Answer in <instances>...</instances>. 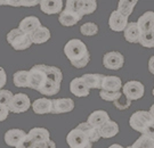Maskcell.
I'll return each instance as SVG.
<instances>
[{
	"instance_id": "44",
	"label": "cell",
	"mask_w": 154,
	"mask_h": 148,
	"mask_svg": "<svg viewBox=\"0 0 154 148\" xmlns=\"http://www.w3.org/2000/svg\"><path fill=\"white\" fill-rule=\"evenodd\" d=\"M109 148H125V147L121 146V145H118V143H113V145H111Z\"/></svg>"
},
{
	"instance_id": "18",
	"label": "cell",
	"mask_w": 154,
	"mask_h": 148,
	"mask_svg": "<svg viewBox=\"0 0 154 148\" xmlns=\"http://www.w3.org/2000/svg\"><path fill=\"white\" fill-rule=\"evenodd\" d=\"M28 133L21 129H11L5 133V143L9 147H16Z\"/></svg>"
},
{
	"instance_id": "34",
	"label": "cell",
	"mask_w": 154,
	"mask_h": 148,
	"mask_svg": "<svg viewBox=\"0 0 154 148\" xmlns=\"http://www.w3.org/2000/svg\"><path fill=\"white\" fill-rule=\"evenodd\" d=\"M99 96L103 100H106V101H116L122 96V92L119 91V92H109V91H104V90H100L99 92Z\"/></svg>"
},
{
	"instance_id": "36",
	"label": "cell",
	"mask_w": 154,
	"mask_h": 148,
	"mask_svg": "<svg viewBox=\"0 0 154 148\" xmlns=\"http://www.w3.org/2000/svg\"><path fill=\"white\" fill-rule=\"evenodd\" d=\"M13 97H14V95L9 90H4V89L0 90V104L1 105H5L8 107L11 105Z\"/></svg>"
},
{
	"instance_id": "37",
	"label": "cell",
	"mask_w": 154,
	"mask_h": 148,
	"mask_svg": "<svg viewBox=\"0 0 154 148\" xmlns=\"http://www.w3.org/2000/svg\"><path fill=\"white\" fill-rule=\"evenodd\" d=\"M35 147H37V143H34V140L29 134H26L21 140V143H18L15 148H35Z\"/></svg>"
},
{
	"instance_id": "17",
	"label": "cell",
	"mask_w": 154,
	"mask_h": 148,
	"mask_svg": "<svg viewBox=\"0 0 154 148\" xmlns=\"http://www.w3.org/2000/svg\"><path fill=\"white\" fill-rule=\"evenodd\" d=\"M70 91L72 92V95L77 96V97H87L89 96L90 90L86 86V83L82 81L81 77H74L70 82Z\"/></svg>"
},
{
	"instance_id": "27",
	"label": "cell",
	"mask_w": 154,
	"mask_h": 148,
	"mask_svg": "<svg viewBox=\"0 0 154 148\" xmlns=\"http://www.w3.org/2000/svg\"><path fill=\"white\" fill-rule=\"evenodd\" d=\"M136 5H137V0H132V1L120 0L119 4H118V9L116 11H119L120 14H122L123 16L129 17L132 14V11H134Z\"/></svg>"
},
{
	"instance_id": "12",
	"label": "cell",
	"mask_w": 154,
	"mask_h": 148,
	"mask_svg": "<svg viewBox=\"0 0 154 148\" xmlns=\"http://www.w3.org/2000/svg\"><path fill=\"white\" fill-rule=\"evenodd\" d=\"M40 9L47 15L61 14L63 11V1L62 0H41Z\"/></svg>"
},
{
	"instance_id": "14",
	"label": "cell",
	"mask_w": 154,
	"mask_h": 148,
	"mask_svg": "<svg viewBox=\"0 0 154 148\" xmlns=\"http://www.w3.org/2000/svg\"><path fill=\"white\" fill-rule=\"evenodd\" d=\"M32 110L35 114L44 115L51 114L53 112V99L49 98H39L32 103Z\"/></svg>"
},
{
	"instance_id": "33",
	"label": "cell",
	"mask_w": 154,
	"mask_h": 148,
	"mask_svg": "<svg viewBox=\"0 0 154 148\" xmlns=\"http://www.w3.org/2000/svg\"><path fill=\"white\" fill-rule=\"evenodd\" d=\"M139 44L145 48H153L154 47V31L147 33H142Z\"/></svg>"
},
{
	"instance_id": "10",
	"label": "cell",
	"mask_w": 154,
	"mask_h": 148,
	"mask_svg": "<svg viewBox=\"0 0 154 148\" xmlns=\"http://www.w3.org/2000/svg\"><path fill=\"white\" fill-rule=\"evenodd\" d=\"M82 14H80L78 11L64 8V11H62L60 14V16H58V21H60V23L63 26H73L77 23L80 22L82 20Z\"/></svg>"
},
{
	"instance_id": "20",
	"label": "cell",
	"mask_w": 154,
	"mask_h": 148,
	"mask_svg": "<svg viewBox=\"0 0 154 148\" xmlns=\"http://www.w3.org/2000/svg\"><path fill=\"white\" fill-rule=\"evenodd\" d=\"M122 88L121 79L116 75H105L103 84H102V89L104 91H109V92H119Z\"/></svg>"
},
{
	"instance_id": "22",
	"label": "cell",
	"mask_w": 154,
	"mask_h": 148,
	"mask_svg": "<svg viewBox=\"0 0 154 148\" xmlns=\"http://www.w3.org/2000/svg\"><path fill=\"white\" fill-rule=\"evenodd\" d=\"M30 37H31V40H32V44H45V42H47L50 39V31L48 28L41 25L35 31H33L30 34Z\"/></svg>"
},
{
	"instance_id": "3",
	"label": "cell",
	"mask_w": 154,
	"mask_h": 148,
	"mask_svg": "<svg viewBox=\"0 0 154 148\" xmlns=\"http://www.w3.org/2000/svg\"><path fill=\"white\" fill-rule=\"evenodd\" d=\"M152 122H154V120L152 119L149 112H146V110H137V112L132 113L129 119L130 126L135 131L140 132L142 134L145 133L146 129L149 128V125Z\"/></svg>"
},
{
	"instance_id": "43",
	"label": "cell",
	"mask_w": 154,
	"mask_h": 148,
	"mask_svg": "<svg viewBox=\"0 0 154 148\" xmlns=\"http://www.w3.org/2000/svg\"><path fill=\"white\" fill-rule=\"evenodd\" d=\"M149 114H151V116H152V119L154 120V105H152L151 106V108H149Z\"/></svg>"
},
{
	"instance_id": "6",
	"label": "cell",
	"mask_w": 154,
	"mask_h": 148,
	"mask_svg": "<svg viewBox=\"0 0 154 148\" xmlns=\"http://www.w3.org/2000/svg\"><path fill=\"white\" fill-rule=\"evenodd\" d=\"M31 106H32V104L30 101V98H29L28 95L20 92L14 95L8 108H9V112H11V113L21 114V113L26 112Z\"/></svg>"
},
{
	"instance_id": "28",
	"label": "cell",
	"mask_w": 154,
	"mask_h": 148,
	"mask_svg": "<svg viewBox=\"0 0 154 148\" xmlns=\"http://www.w3.org/2000/svg\"><path fill=\"white\" fill-rule=\"evenodd\" d=\"M13 82L18 88H29V71H17L13 75Z\"/></svg>"
},
{
	"instance_id": "5",
	"label": "cell",
	"mask_w": 154,
	"mask_h": 148,
	"mask_svg": "<svg viewBox=\"0 0 154 148\" xmlns=\"http://www.w3.org/2000/svg\"><path fill=\"white\" fill-rule=\"evenodd\" d=\"M66 143L70 148H93V143L80 129H73L66 136Z\"/></svg>"
},
{
	"instance_id": "4",
	"label": "cell",
	"mask_w": 154,
	"mask_h": 148,
	"mask_svg": "<svg viewBox=\"0 0 154 148\" xmlns=\"http://www.w3.org/2000/svg\"><path fill=\"white\" fill-rule=\"evenodd\" d=\"M47 80L48 77L46 74L45 65L42 64L34 65L29 70V88L30 89L39 91Z\"/></svg>"
},
{
	"instance_id": "26",
	"label": "cell",
	"mask_w": 154,
	"mask_h": 148,
	"mask_svg": "<svg viewBox=\"0 0 154 148\" xmlns=\"http://www.w3.org/2000/svg\"><path fill=\"white\" fill-rule=\"evenodd\" d=\"M61 90V84L57 82H54L51 80H47L46 83L42 86V88L39 90V92L44 96H55L60 92Z\"/></svg>"
},
{
	"instance_id": "19",
	"label": "cell",
	"mask_w": 154,
	"mask_h": 148,
	"mask_svg": "<svg viewBox=\"0 0 154 148\" xmlns=\"http://www.w3.org/2000/svg\"><path fill=\"white\" fill-rule=\"evenodd\" d=\"M41 26L40 20L35 16H28L25 18H23L22 21L18 24V29L24 33L31 34L33 31H35L37 29Z\"/></svg>"
},
{
	"instance_id": "25",
	"label": "cell",
	"mask_w": 154,
	"mask_h": 148,
	"mask_svg": "<svg viewBox=\"0 0 154 148\" xmlns=\"http://www.w3.org/2000/svg\"><path fill=\"white\" fill-rule=\"evenodd\" d=\"M78 129H80L81 131L88 137V139L91 143H96L100 139V134H99V130L94 128V126L89 125L87 122H82L77 126Z\"/></svg>"
},
{
	"instance_id": "35",
	"label": "cell",
	"mask_w": 154,
	"mask_h": 148,
	"mask_svg": "<svg viewBox=\"0 0 154 148\" xmlns=\"http://www.w3.org/2000/svg\"><path fill=\"white\" fill-rule=\"evenodd\" d=\"M113 104H114V106H116L118 110H127V108H129V107H130V105H131V100H129V99L127 98L126 96L122 93L121 97L118 99V100H116Z\"/></svg>"
},
{
	"instance_id": "30",
	"label": "cell",
	"mask_w": 154,
	"mask_h": 148,
	"mask_svg": "<svg viewBox=\"0 0 154 148\" xmlns=\"http://www.w3.org/2000/svg\"><path fill=\"white\" fill-rule=\"evenodd\" d=\"M97 8L96 0H80V11L82 15H90Z\"/></svg>"
},
{
	"instance_id": "39",
	"label": "cell",
	"mask_w": 154,
	"mask_h": 148,
	"mask_svg": "<svg viewBox=\"0 0 154 148\" xmlns=\"http://www.w3.org/2000/svg\"><path fill=\"white\" fill-rule=\"evenodd\" d=\"M6 82H7V75H6V72L2 67H0V90L2 87H5Z\"/></svg>"
},
{
	"instance_id": "1",
	"label": "cell",
	"mask_w": 154,
	"mask_h": 148,
	"mask_svg": "<svg viewBox=\"0 0 154 148\" xmlns=\"http://www.w3.org/2000/svg\"><path fill=\"white\" fill-rule=\"evenodd\" d=\"M64 54L75 68H83L90 60L87 46L79 39H71L64 46Z\"/></svg>"
},
{
	"instance_id": "45",
	"label": "cell",
	"mask_w": 154,
	"mask_h": 148,
	"mask_svg": "<svg viewBox=\"0 0 154 148\" xmlns=\"http://www.w3.org/2000/svg\"><path fill=\"white\" fill-rule=\"evenodd\" d=\"M152 93H153V96H154V89H153V91H152Z\"/></svg>"
},
{
	"instance_id": "21",
	"label": "cell",
	"mask_w": 154,
	"mask_h": 148,
	"mask_svg": "<svg viewBox=\"0 0 154 148\" xmlns=\"http://www.w3.org/2000/svg\"><path fill=\"white\" fill-rule=\"evenodd\" d=\"M104 74H83L81 79L82 81L86 83V86L90 89H102V84L104 81Z\"/></svg>"
},
{
	"instance_id": "11",
	"label": "cell",
	"mask_w": 154,
	"mask_h": 148,
	"mask_svg": "<svg viewBox=\"0 0 154 148\" xmlns=\"http://www.w3.org/2000/svg\"><path fill=\"white\" fill-rule=\"evenodd\" d=\"M74 108V101L71 98L53 99V112L51 114H64L70 113Z\"/></svg>"
},
{
	"instance_id": "24",
	"label": "cell",
	"mask_w": 154,
	"mask_h": 148,
	"mask_svg": "<svg viewBox=\"0 0 154 148\" xmlns=\"http://www.w3.org/2000/svg\"><path fill=\"white\" fill-rule=\"evenodd\" d=\"M119 133V125L114 121L110 120L99 129L100 138H113Z\"/></svg>"
},
{
	"instance_id": "13",
	"label": "cell",
	"mask_w": 154,
	"mask_h": 148,
	"mask_svg": "<svg viewBox=\"0 0 154 148\" xmlns=\"http://www.w3.org/2000/svg\"><path fill=\"white\" fill-rule=\"evenodd\" d=\"M110 120L111 119L107 112H105V110H95V112H93L88 116L87 123H88L89 125L94 126V128H96V129L99 130L106 122H109Z\"/></svg>"
},
{
	"instance_id": "29",
	"label": "cell",
	"mask_w": 154,
	"mask_h": 148,
	"mask_svg": "<svg viewBox=\"0 0 154 148\" xmlns=\"http://www.w3.org/2000/svg\"><path fill=\"white\" fill-rule=\"evenodd\" d=\"M45 70H46V74H47L48 80H51L54 82H57L61 84L62 80H63V74H62V71L58 67L45 65Z\"/></svg>"
},
{
	"instance_id": "2",
	"label": "cell",
	"mask_w": 154,
	"mask_h": 148,
	"mask_svg": "<svg viewBox=\"0 0 154 148\" xmlns=\"http://www.w3.org/2000/svg\"><path fill=\"white\" fill-rule=\"evenodd\" d=\"M7 41L17 51L29 49L32 44V40H31L30 34L22 32L18 28L13 29L11 32H8Z\"/></svg>"
},
{
	"instance_id": "42",
	"label": "cell",
	"mask_w": 154,
	"mask_h": 148,
	"mask_svg": "<svg viewBox=\"0 0 154 148\" xmlns=\"http://www.w3.org/2000/svg\"><path fill=\"white\" fill-rule=\"evenodd\" d=\"M149 71L154 74V56H152L149 60Z\"/></svg>"
},
{
	"instance_id": "15",
	"label": "cell",
	"mask_w": 154,
	"mask_h": 148,
	"mask_svg": "<svg viewBox=\"0 0 154 148\" xmlns=\"http://www.w3.org/2000/svg\"><path fill=\"white\" fill-rule=\"evenodd\" d=\"M123 35L128 42L130 44H139V40L142 37V32L138 28L137 22H129L126 30L123 31Z\"/></svg>"
},
{
	"instance_id": "23",
	"label": "cell",
	"mask_w": 154,
	"mask_h": 148,
	"mask_svg": "<svg viewBox=\"0 0 154 148\" xmlns=\"http://www.w3.org/2000/svg\"><path fill=\"white\" fill-rule=\"evenodd\" d=\"M30 137L34 140L35 143H47L50 140V133L47 129L45 128H33L28 133Z\"/></svg>"
},
{
	"instance_id": "9",
	"label": "cell",
	"mask_w": 154,
	"mask_h": 148,
	"mask_svg": "<svg viewBox=\"0 0 154 148\" xmlns=\"http://www.w3.org/2000/svg\"><path fill=\"white\" fill-rule=\"evenodd\" d=\"M128 17L123 16L118 11L111 13L109 18V26L114 32H123L128 25Z\"/></svg>"
},
{
	"instance_id": "16",
	"label": "cell",
	"mask_w": 154,
	"mask_h": 148,
	"mask_svg": "<svg viewBox=\"0 0 154 148\" xmlns=\"http://www.w3.org/2000/svg\"><path fill=\"white\" fill-rule=\"evenodd\" d=\"M138 28L142 33H147L154 31V11H146L137 21Z\"/></svg>"
},
{
	"instance_id": "32",
	"label": "cell",
	"mask_w": 154,
	"mask_h": 148,
	"mask_svg": "<svg viewBox=\"0 0 154 148\" xmlns=\"http://www.w3.org/2000/svg\"><path fill=\"white\" fill-rule=\"evenodd\" d=\"M80 32L86 37H93V35H96L98 33V26L93 22H87L81 25Z\"/></svg>"
},
{
	"instance_id": "38",
	"label": "cell",
	"mask_w": 154,
	"mask_h": 148,
	"mask_svg": "<svg viewBox=\"0 0 154 148\" xmlns=\"http://www.w3.org/2000/svg\"><path fill=\"white\" fill-rule=\"evenodd\" d=\"M9 108L5 106V105H1L0 104V122H2V121H5L8 115H9Z\"/></svg>"
},
{
	"instance_id": "31",
	"label": "cell",
	"mask_w": 154,
	"mask_h": 148,
	"mask_svg": "<svg viewBox=\"0 0 154 148\" xmlns=\"http://www.w3.org/2000/svg\"><path fill=\"white\" fill-rule=\"evenodd\" d=\"M131 148H154V139L149 138V136L142 134L135 143H132Z\"/></svg>"
},
{
	"instance_id": "8",
	"label": "cell",
	"mask_w": 154,
	"mask_h": 148,
	"mask_svg": "<svg viewBox=\"0 0 154 148\" xmlns=\"http://www.w3.org/2000/svg\"><path fill=\"white\" fill-rule=\"evenodd\" d=\"M125 64V57L119 51H109L103 57V65L107 70L118 71Z\"/></svg>"
},
{
	"instance_id": "40",
	"label": "cell",
	"mask_w": 154,
	"mask_h": 148,
	"mask_svg": "<svg viewBox=\"0 0 154 148\" xmlns=\"http://www.w3.org/2000/svg\"><path fill=\"white\" fill-rule=\"evenodd\" d=\"M35 148H56V143L53 140H48L47 143H37V147Z\"/></svg>"
},
{
	"instance_id": "7",
	"label": "cell",
	"mask_w": 154,
	"mask_h": 148,
	"mask_svg": "<svg viewBox=\"0 0 154 148\" xmlns=\"http://www.w3.org/2000/svg\"><path fill=\"white\" fill-rule=\"evenodd\" d=\"M122 91L129 100H138L144 96L145 87L139 81H128L126 84L122 86Z\"/></svg>"
},
{
	"instance_id": "41",
	"label": "cell",
	"mask_w": 154,
	"mask_h": 148,
	"mask_svg": "<svg viewBox=\"0 0 154 148\" xmlns=\"http://www.w3.org/2000/svg\"><path fill=\"white\" fill-rule=\"evenodd\" d=\"M144 134H145V136H149V137L152 138V139H154V122H152V123L149 124Z\"/></svg>"
}]
</instances>
